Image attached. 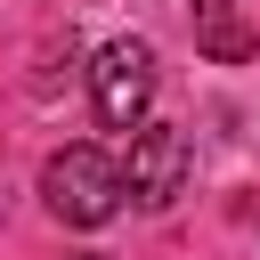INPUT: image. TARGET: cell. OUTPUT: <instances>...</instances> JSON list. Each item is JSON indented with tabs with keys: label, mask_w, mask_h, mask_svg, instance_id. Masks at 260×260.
Listing matches in <instances>:
<instances>
[{
	"label": "cell",
	"mask_w": 260,
	"mask_h": 260,
	"mask_svg": "<svg viewBox=\"0 0 260 260\" xmlns=\"http://www.w3.org/2000/svg\"><path fill=\"white\" fill-rule=\"evenodd\" d=\"M41 203H49V219H65V228H106V219L130 203V187H122V162H114L106 146H57V154L41 162Z\"/></svg>",
	"instance_id": "cell-1"
},
{
	"label": "cell",
	"mask_w": 260,
	"mask_h": 260,
	"mask_svg": "<svg viewBox=\"0 0 260 260\" xmlns=\"http://www.w3.org/2000/svg\"><path fill=\"white\" fill-rule=\"evenodd\" d=\"M187 179H195V146H187V130H171V122H138V130H130V154H122V187H130V203H138V211H171V203L187 195Z\"/></svg>",
	"instance_id": "cell-2"
},
{
	"label": "cell",
	"mask_w": 260,
	"mask_h": 260,
	"mask_svg": "<svg viewBox=\"0 0 260 260\" xmlns=\"http://www.w3.org/2000/svg\"><path fill=\"white\" fill-rule=\"evenodd\" d=\"M89 106L106 130H138L154 106V49L146 41H106L89 57Z\"/></svg>",
	"instance_id": "cell-3"
},
{
	"label": "cell",
	"mask_w": 260,
	"mask_h": 260,
	"mask_svg": "<svg viewBox=\"0 0 260 260\" xmlns=\"http://www.w3.org/2000/svg\"><path fill=\"white\" fill-rule=\"evenodd\" d=\"M187 24H195V49H203L211 65H252V57H260V32L244 24L236 0H187Z\"/></svg>",
	"instance_id": "cell-4"
},
{
	"label": "cell",
	"mask_w": 260,
	"mask_h": 260,
	"mask_svg": "<svg viewBox=\"0 0 260 260\" xmlns=\"http://www.w3.org/2000/svg\"><path fill=\"white\" fill-rule=\"evenodd\" d=\"M81 260H98V252H81Z\"/></svg>",
	"instance_id": "cell-5"
}]
</instances>
